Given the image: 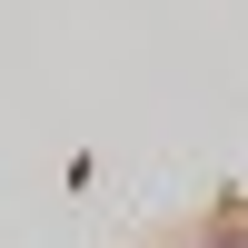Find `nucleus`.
<instances>
[{"mask_svg":"<svg viewBox=\"0 0 248 248\" xmlns=\"http://www.w3.org/2000/svg\"><path fill=\"white\" fill-rule=\"evenodd\" d=\"M199 248H248V229H209V238H199Z\"/></svg>","mask_w":248,"mask_h":248,"instance_id":"nucleus-1","label":"nucleus"}]
</instances>
